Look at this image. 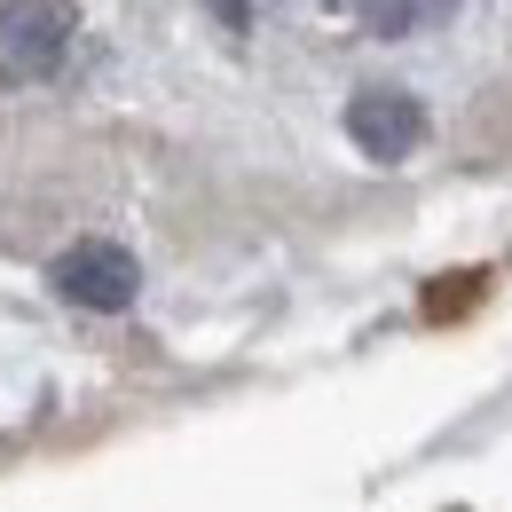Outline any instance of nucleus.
<instances>
[{
  "instance_id": "3",
  "label": "nucleus",
  "mask_w": 512,
  "mask_h": 512,
  "mask_svg": "<svg viewBox=\"0 0 512 512\" xmlns=\"http://www.w3.org/2000/svg\"><path fill=\"white\" fill-rule=\"evenodd\" d=\"M347 142H355L371 166H402V158L426 142V103L402 95V87H355V95H347Z\"/></svg>"
},
{
  "instance_id": "2",
  "label": "nucleus",
  "mask_w": 512,
  "mask_h": 512,
  "mask_svg": "<svg viewBox=\"0 0 512 512\" xmlns=\"http://www.w3.org/2000/svg\"><path fill=\"white\" fill-rule=\"evenodd\" d=\"M48 284L64 292L71 308H87V316H119V308H134V292H142V260L119 237H79V245L56 253Z\"/></svg>"
},
{
  "instance_id": "4",
  "label": "nucleus",
  "mask_w": 512,
  "mask_h": 512,
  "mask_svg": "<svg viewBox=\"0 0 512 512\" xmlns=\"http://www.w3.org/2000/svg\"><path fill=\"white\" fill-rule=\"evenodd\" d=\"M331 8H355L371 40H402V32L418 24V0H331Z\"/></svg>"
},
{
  "instance_id": "5",
  "label": "nucleus",
  "mask_w": 512,
  "mask_h": 512,
  "mask_svg": "<svg viewBox=\"0 0 512 512\" xmlns=\"http://www.w3.org/2000/svg\"><path fill=\"white\" fill-rule=\"evenodd\" d=\"M205 8H221V24H229V32H245V24H253V0H205Z\"/></svg>"
},
{
  "instance_id": "1",
  "label": "nucleus",
  "mask_w": 512,
  "mask_h": 512,
  "mask_svg": "<svg viewBox=\"0 0 512 512\" xmlns=\"http://www.w3.org/2000/svg\"><path fill=\"white\" fill-rule=\"evenodd\" d=\"M71 56V8L64 0H8L0 8V87H40Z\"/></svg>"
}]
</instances>
